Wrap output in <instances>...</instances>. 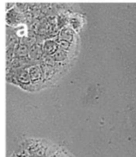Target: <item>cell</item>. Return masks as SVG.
I'll use <instances>...</instances> for the list:
<instances>
[{"label": "cell", "instance_id": "cell-1", "mask_svg": "<svg viewBox=\"0 0 136 157\" xmlns=\"http://www.w3.org/2000/svg\"><path fill=\"white\" fill-rule=\"evenodd\" d=\"M20 147L35 157H51L58 151V148L53 144L38 139H27L21 143Z\"/></svg>", "mask_w": 136, "mask_h": 157}, {"label": "cell", "instance_id": "cell-2", "mask_svg": "<svg viewBox=\"0 0 136 157\" xmlns=\"http://www.w3.org/2000/svg\"><path fill=\"white\" fill-rule=\"evenodd\" d=\"M28 71L32 84V90L38 91L43 88L45 87L43 72L39 63L33 64L32 66L28 67Z\"/></svg>", "mask_w": 136, "mask_h": 157}, {"label": "cell", "instance_id": "cell-3", "mask_svg": "<svg viewBox=\"0 0 136 157\" xmlns=\"http://www.w3.org/2000/svg\"><path fill=\"white\" fill-rule=\"evenodd\" d=\"M5 19H6V27L16 28L22 25H26L24 15L20 12L15 6L13 8L6 10Z\"/></svg>", "mask_w": 136, "mask_h": 157}, {"label": "cell", "instance_id": "cell-4", "mask_svg": "<svg viewBox=\"0 0 136 157\" xmlns=\"http://www.w3.org/2000/svg\"><path fill=\"white\" fill-rule=\"evenodd\" d=\"M43 40L44 39H39V41L30 48L28 58L35 64L39 63L44 56L43 51Z\"/></svg>", "mask_w": 136, "mask_h": 157}, {"label": "cell", "instance_id": "cell-5", "mask_svg": "<svg viewBox=\"0 0 136 157\" xmlns=\"http://www.w3.org/2000/svg\"><path fill=\"white\" fill-rule=\"evenodd\" d=\"M56 39H62V40L70 42V43H71L74 45H78V34L71 27H69V26L63 27L61 30H59Z\"/></svg>", "mask_w": 136, "mask_h": 157}, {"label": "cell", "instance_id": "cell-6", "mask_svg": "<svg viewBox=\"0 0 136 157\" xmlns=\"http://www.w3.org/2000/svg\"><path fill=\"white\" fill-rule=\"evenodd\" d=\"M74 55L70 54V53H68V52H65L62 49H59L56 53L54 56H52V58L55 60V62L56 63H58L60 66L63 67H66V66H68L70 63V59L72 57H74Z\"/></svg>", "mask_w": 136, "mask_h": 157}, {"label": "cell", "instance_id": "cell-7", "mask_svg": "<svg viewBox=\"0 0 136 157\" xmlns=\"http://www.w3.org/2000/svg\"><path fill=\"white\" fill-rule=\"evenodd\" d=\"M85 19L83 15L79 13H72L70 16L69 27H71L77 34L84 27Z\"/></svg>", "mask_w": 136, "mask_h": 157}, {"label": "cell", "instance_id": "cell-8", "mask_svg": "<svg viewBox=\"0 0 136 157\" xmlns=\"http://www.w3.org/2000/svg\"><path fill=\"white\" fill-rule=\"evenodd\" d=\"M59 49L58 42L55 39H46L43 42V51L46 56H52Z\"/></svg>", "mask_w": 136, "mask_h": 157}, {"label": "cell", "instance_id": "cell-9", "mask_svg": "<svg viewBox=\"0 0 136 157\" xmlns=\"http://www.w3.org/2000/svg\"><path fill=\"white\" fill-rule=\"evenodd\" d=\"M30 47L27 44L19 42L15 49V58H25L28 57Z\"/></svg>", "mask_w": 136, "mask_h": 157}, {"label": "cell", "instance_id": "cell-10", "mask_svg": "<svg viewBox=\"0 0 136 157\" xmlns=\"http://www.w3.org/2000/svg\"><path fill=\"white\" fill-rule=\"evenodd\" d=\"M57 42H58L59 47L60 49L63 50L65 52L70 53L72 55H75V52H76V45H74L70 42L65 41V40H62V39H56Z\"/></svg>", "mask_w": 136, "mask_h": 157}, {"label": "cell", "instance_id": "cell-11", "mask_svg": "<svg viewBox=\"0 0 136 157\" xmlns=\"http://www.w3.org/2000/svg\"><path fill=\"white\" fill-rule=\"evenodd\" d=\"M15 6L16 8L24 14L25 12H27V10H29V3H25V2H19V3H15Z\"/></svg>", "mask_w": 136, "mask_h": 157}, {"label": "cell", "instance_id": "cell-12", "mask_svg": "<svg viewBox=\"0 0 136 157\" xmlns=\"http://www.w3.org/2000/svg\"><path fill=\"white\" fill-rule=\"evenodd\" d=\"M10 157H20V156H19V155H16L15 153H14V154H13V155H11V156H10Z\"/></svg>", "mask_w": 136, "mask_h": 157}]
</instances>
